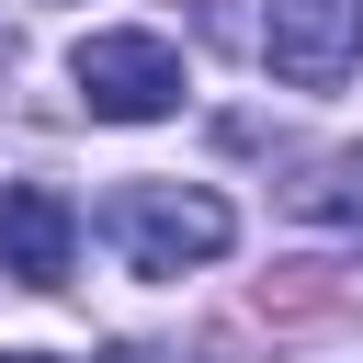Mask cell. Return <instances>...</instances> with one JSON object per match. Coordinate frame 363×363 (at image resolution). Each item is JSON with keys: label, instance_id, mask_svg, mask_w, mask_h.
I'll list each match as a JSON object with an SVG mask.
<instances>
[{"label": "cell", "instance_id": "cell-5", "mask_svg": "<svg viewBox=\"0 0 363 363\" xmlns=\"http://www.w3.org/2000/svg\"><path fill=\"white\" fill-rule=\"evenodd\" d=\"M0 363H57V352H0Z\"/></svg>", "mask_w": 363, "mask_h": 363}, {"label": "cell", "instance_id": "cell-3", "mask_svg": "<svg viewBox=\"0 0 363 363\" xmlns=\"http://www.w3.org/2000/svg\"><path fill=\"white\" fill-rule=\"evenodd\" d=\"M261 57H272V79H295V91L352 79V57H363V0H272V11H261Z\"/></svg>", "mask_w": 363, "mask_h": 363}, {"label": "cell", "instance_id": "cell-2", "mask_svg": "<svg viewBox=\"0 0 363 363\" xmlns=\"http://www.w3.org/2000/svg\"><path fill=\"white\" fill-rule=\"evenodd\" d=\"M68 79H79V102H91L102 125H159V113H182V45H170V34H79Z\"/></svg>", "mask_w": 363, "mask_h": 363}, {"label": "cell", "instance_id": "cell-4", "mask_svg": "<svg viewBox=\"0 0 363 363\" xmlns=\"http://www.w3.org/2000/svg\"><path fill=\"white\" fill-rule=\"evenodd\" d=\"M68 250H79V204L57 182H11L0 193V272L34 284V295H57L68 284Z\"/></svg>", "mask_w": 363, "mask_h": 363}, {"label": "cell", "instance_id": "cell-1", "mask_svg": "<svg viewBox=\"0 0 363 363\" xmlns=\"http://www.w3.org/2000/svg\"><path fill=\"white\" fill-rule=\"evenodd\" d=\"M113 250H125V272H147V284H170V272H204L227 238H238V216H227V193H204V182H136V193H113Z\"/></svg>", "mask_w": 363, "mask_h": 363}, {"label": "cell", "instance_id": "cell-6", "mask_svg": "<svg viewBox=\"0 0 363 363\" xmlns=\"http://www.w3.org/2000/svg\"><path fill=\"white\" fill-rule=\"evenodd\" d=\"M113 363H159V352H113Z\"/></svg>", "mask_w": 363, "mask_h": 363}]
</instances>
